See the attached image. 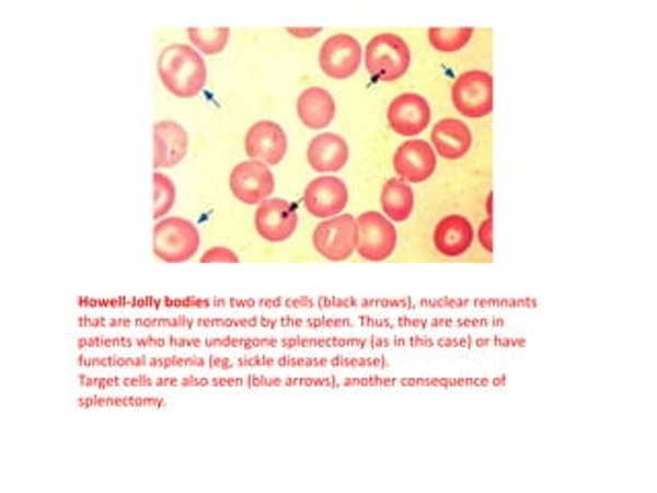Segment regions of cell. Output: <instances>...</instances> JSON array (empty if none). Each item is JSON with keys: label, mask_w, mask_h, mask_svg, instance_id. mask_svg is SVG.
I'll return each mask as SVG.
<instances>
[{"label": "cell", "mask_w": 657, "mask_h": 493, "mask_svg": "<svg viewBox=\"0 0 657 493\" xmlns=\"http://www.w3.org/2000/svg\"><path fill=\"white\" fill-rule=\"evenodd\" d=\"M152 249L161 262H189L199 249V230L185 218L169 216L159 220V225L154 227Z\"/></svg>", "instance_id": "obj_3"}, {"label": "cell", "mask_w": 657, "mask_h": 493, "mask_svg": "<svg viewBox=\"0 0 657 493\" xmlns=\"http://www.w3.org/2000/svg\"><path fill=\"white\" fill-rule=\"evenodd\" d=\"M356 229H358L356 251L360 253L361 260L384 262L393 255L396 246V230L384 214H360L356 218Z\"/></svg>", "instance_id": "obj_6"}, {"label": "cell", "mask_w": 657, "mask_h": 493, "mask_svg": "<svg viewBox=\"0 0 657 493\" xmlns=\"http://www.w3.org/2000/svg\"><path fill=\"white\" fill-rule=\"evenodd\" d=\"M393 167L401 180L424 183L436 171V150L426 140H407L396 148Z\"/></svg>", "instance_id": "obj_13"}, {"label": "cell", "mask_w": 657, "mask_h": 493, "mask_svg": "<svg viewBox=\"0 0 657 493\" xmlns=\"http://www.w3.org/2000/svg\"><path fill=\"white\" fill-rule=\"evenodd\" d=\"M230 192L243 204H262L274 192V173L260 161L239 163L230 173Z\"/></svg>", "instance_id": "obj_9"}, {"label": "cell", "mask_w": 657, "mask_h": 493, "mask_svg": "<svg viewBox=\"0 0 657 493\" xmlns=\"http://www.w3.org/2000/svg\"><path fill=\"white\" fill-rule=\"evenodd\" d=\"M431 145L436 148V152L448 159V161H454L464 157L471 147H473V134L469 130V126L460 119L454 117H446L440 119L434 130H431Z\"/></svg>", "instance_id": "obj_17"}, {"label": "cell", "mask_w": 657, "mask_h": 493, "mask_svg": "<svg viewBox=\"0 0 657 493\" xmlns=\"http://www.w3.org/2000/svg\"><path fill=\"white\" fill-rule=\"evenodd\" d=\"M296 227H298V213L292 202L281 197H267L257 206L255 229L265 241L281 243L295 234Z\"/></svg>", "instance_id": "obj_8"}, {"label": "cell", "mask_w": 657, "mask_h": 493, "mask_svg": "<svg viewBox=\"0 0 657 493\" xmlns=\"http://www.w3.org/2000/svg\"><path fill=\"white\" fill-rule=\"evenodd\" d=\"M476 237H479V243L487 251L493 253V218H487L481 222V227L476 230Z\"/></svg>", "instance_id": "obj_24"}, {"label": "cell", "mask_w": 657, "mask_h": 493, "mask_svg": "<svg viewBox=\"0 0 657 493\" xmlns=\"http://www.w3.org/2000/svg\"><path fill=\"white\" fill-rule=\"evenodd\" d=\"M288 150V138L284 128L276 122H257L251 126L245 136L246 157L251 161H260L269 164H279L286 157Z\"/></svg>", "instance_id": "obj_11"}, {"label": "cell", "mask_w": 657, "mask_h": 493, "mask_svg": "<svg viewBox=\"0 0 657 493\" xmlns=\"http://www.w3.org/2000/svg\"><path fill=\"white\" fill-rule=\"evenodd\" d=\"M473 30L471 27H459V30H446V27H431L427 32V39L431 48L442 51V54H452L464 48L473 39Z\"/></svg>", "instance_id": "obj_20"}, {"label": "cell", "mask_w": 657, "mask_h": 493, "mask_svg": "<svg viewBox=\"0 0 657 493\" xmlns=\"http://www.w3.org/2000/svg\"><path fill=\"white\" fill-rule=\"evenodd\" d=\"M389 126L401 136H417L426 130L429 119H431V110L426 98L419 93H403L394 98L389 105Z\"/></svg>", "instance_id": "obj_12"}, {"label": "cell", "mask_w": 657, "mask_h": 493, "mask_svg": "<svg viewBox=\"0 0 657 493\" xmlns=\"http://www.w3.org/2000/svg\"><path fill=\"white\" fill-rule=\"evenodd\" d=\"M189 42L194 44V48L199 49L201 54H220L229 44L230 32L227 27H214V30H187Z\"/></svg>", "instance_id": "obj_21"}, {"label": "cell", "mask_w": 657, "mask_h": 493, "mask_svg": "<svg viewBox=\"0 0 657 493\" xmlns=\"http://www.w3.org/2000/svg\"><path fill=\"white\" fill-rule=\"evenodd\" d=\"M187 131L177 122H159L154 126V169H171L187 154Z\"/></svg>", "instance_id": "obj_15"}, {"label": "cell", "mask_w": 657, "mask_h": 493, "mask_svg": "<svg viewBox=\"0 0 657 493\" xmlns=\"http://www.w3.org/2000/svg\"><path fill=\"white\" fill-rule=\"evenodd\" d=\"M364 62L377 81H396L411 66L407 42L396 33H378L364 49Z\"/></svg>", "instance_id": "obj_2"}, {"label": "cell", "mask_w": 657, "mask_h": 493, "mask_svg": "<svg viewBox=\"0 0 657 493\" xmlns=\"http://www.w3.org/2000/svg\"><path fill=\"white\" fill-rule=\"evenodd\" d=\"M302 199H304V206L312 216L327 220V218L344 213L349 194H347L345 181L339 180V177L323 175V177H316L307 185Z\"/></svg>", "instance_id": "obj_10"}, {"label": "cell", "mask_w": 657, "mask_h": 493, "mask_svg": "<svg viewBox=\"0 0 657 493\" xmlns=\"http://www.w3.org/2000/svg\"><path fill=\"white\" fill-rule=\"evenodd\" d=\"M319 65L328 79L344 81L354 77L361 66L360 42L349 33L331 35L321 46Z\"/></svg>", "instance_id": "obj_7"}, {"label": "cell", "mask_w": 657, "mask_h": 493, "mask_svg": "<svg viewBox=\"0 0 657 493\" xmlns=\"http://www.w3.org/2000/svg\"><path fill=\"white\" fill-rule=\"evenodd\" d=\"M152 183H154V214L152 216L157 220H163L164 214L171 213V208L175 204L177 190L171 177H166L163 173H154Z\"/></svg>", "instance_id": "obj_22"}, {"label": "cell", "mask_w": 657, "mask_h": 493, "mask_svg": "<svg viewBox=\"0 0 657 493\" xmlns=\"http://www.w3.org/2000/svg\"><path fill=\"white\" fill-rule=\"evenodd\" d=\"M380 204H382V213L389 220L405 222L415 206V196L410 183L399 180L387 181L380 194Z\"/></svg>", "instance_id": "obj_19"}, {"label": "cell", "mask_w": 657, "mask_h": 493, "mask_svg": "<svg viewBox=\"0 0 657 493\" xmlns=\"http://www.w3.org/2000/svg\"><path fill=\"white\" fill-rule=\"evenodd\" d=\"M296 110H298L300 122L307 128L325 130L335 117V99L325 89L311 87V89L300 93Z\"/></svg>", "instance_id": "obj_18"}, {"label": "cell", "mask_w": 657, "mask_h": 493, "mask_svg": "<svg viewBox=\"0 0 657 493\" xmlns=\"http://www.w3.org/2000/svg\"><path fill=\"white\" fill-rule=\"evenodd\" d=\"M307 159L314 171L335 173V171H342L347 163L349 147L339 134L323 131L312 138Z\"/></svg>", "instance_id": "obj_16"}, {"label": "cell", "mask_w": 657, "mask_h": 493, "mask_svg": "<svg viewBox=\"0 0 657 493\" xmlns=\"http://www.w3.org/2000/svg\"><path fill=\"white\" fill-rule=\"evenodd\" d=\"M157 70L164 89H169L173 95L181 99L197 98L204 91L208 79L201 54L185 44L166 46L159 54Z\"/></svg>", "instance_id": "obj_1"}, {"label": "cell", "mask_w": 657, "mask_h": 493, "mask_svg": "<svg viewBox=\"0 0 657 493\" xmlns=\"http://www.w3.org/2000/svg\"><path fill=\"white\" fill-rule=\"evenodd\" d=\"M358 229L356 218L339 214L323 220L312 232V245L328 262H345L356 251Z\"/></svg>", "instance_id": "obj_4"}, {"label": "cell", "mask_w": 657, "mask_h": 493, "mask_svg": "<svg viewBox=\"0 0 657 493\" xmlns=\"http://www.w3.org/2000/svg\"><path fill=\"white\" fill-rule=\"evenodd\" d=\"M199 263H239V257L227 246H212L201 255Z\"/></svg>", "instance_id": "obj_23"}, {"label": "cell", "mask_w": 657, "mask_h": 493, "mask_svg": "<svg viewBox=\"0 0 657 493\" xmlns=\"http://www.w3.org/2000/svg\"><path fill=\"white\" fill-rule=\"evenodd\" d=\"M452 103L464 117H487L493 112V77L485 70L462 72L452 84Z\"/></svg>", "instance_id": "obj_5"}, {"label": "cell", "mask_w": 657, "mask_h": 493, "mask_svg": "<svg viewBox=\"0 0 657 493\" xmlns=\"http://www.w3.org/2000/svg\"><path fill=\"white\" fill-rule=\"evenodd\" d=\"M473 239H475L473 225L460 214L446 216L434 230V245L443 257L464 255L473 245Z\"/></svg>", "instance_id": "obj_14"}, {"label": "cell", "mask_w": 657, "mask_h": 493, "mask_svg": "<svg viewBox=\"0 0 657 493\" xmlns=\"http://www.w3.org/2000/svg\"><path fill=\"white\" fill-rule=\"evenodd\" d=\"M288 33L295 35L298 39H309V37H314L316 33H321V30L319 27H288Z\"/></svg>", "instance_id": "obj_25"}]
</instances>
